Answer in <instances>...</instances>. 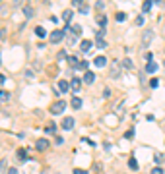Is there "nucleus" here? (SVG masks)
Listing matches in <instances>:
<instances>
[{
  "mask_svg": "<svg viewBox=\"0 0 165 174\" xmlns=\"http://www.w3.org/2000/svg\"><path fill=\"white\" fill-rule=\"evenodd\" d=\"M70 105H72V108H82V99L80 97H72Z\"/></svg>",
  "mask_w": 165,
  "mask_h": 174,
  "instance_id": "16",
  "label": "nucleus"
},
{
  "mask_svg": "<svg viewBox=\"0 0 165 174\" xmlns=\"http://www.w3.org/2000/svg\"><path fill=\"white\" fill-rule=\"evenodd\" d=\"M74 124H76L74 118H64V120H62V128H64V130H72V128H74Z\"/></svg>",
  "mask_w": 165,
  "mask_h": 174,
  "instance_id": "7",
  "label": "nucleus"
},
{
  "mask_svg": "<svg viewBox=\"0 0 165 174\" xmlns=\"http://www.w3.org/2000/svg\"><path fill=\"white\" fill-rule=\"evenodd\" d=\"M157 83H159L157 79H151V81H150V87H157Z\"/></svg>",
  "mask_w": 165,
  "mask_h": 174,
  "instance_id": "41",
  "label": "nucleus"
},
{
  "mask_svg": "<svg viewBox=\"0 0 165 174\" xmlns=\"http://www.w3.org/2000/svg\"><path fill=\"white\" fill-rule=\"evenodd\" d=\"M93 64L97 66V68H105V66H107V58H105V56H97V58L93 60Z\"/></svg>",
  "mask_w": 165,
  "mask_h": 174,
  "instance_id": "8",
  "label": "nucleus"
},
{
  "mask_svg": "<svg viewBox=\"0 0 165 174\" xmlns=\"http://www.w3.org/2000/svg\"><path fill=\"white\" fill-rule=\"evenodd\" d=\"M95 8H97V10H103V0H97V2H95Z\"/></svg>",
  "mask_w": 165,
  "mask_h": 174,
  "instance_id": "32",
  "label": "nucleus"
},
{
  "mask_svg": "<svg viewBox=\"0 0 165 174\" xmlns=\"http://www.w3.org/2000/svg\"><path fill=\"white\" fill-rule=\"evenodd\" d=\"M24 16H25L27 19H31L33 16H35V12H33V8H31L29 4H25V6H24Z\"/></svg>",
  "mask_w": 165,
  "mask_h": 174,
  "instance_id": "10",
  "label": "nucleus"
},
{
  "mask_svg": "<svg viewBox=\"0 0 165 174\" xmlns=\"http://www.w3.org/2000/svg\"><path fill=\"white\" fill-rule=\"evenodd\" d=\"M0 64H2V56H0Z\"/></svg>",
  "mask_w": 165,
  "mask_h": 174,
  "instance_id": "44",
  "label": "nucleus"
},
{
  "mask_svg": "<svg viewBox=\"0 0 165 174\" xmlns=\"http://www.w3.org/2000/svg\"><path fill=\"white\" fill-rule=\"evenodd\" d=\"M72 4H74V6H82V4H84V0H72Z\"/></svg>",
  "mask_w": 165,
  "mask_h": 174,
  "instance_id": "39",
  "label": "nucleus"
},
{
  "mask_svg": "<svg viewBox=\"0 0 165 174\" xmlns=\"http://www.w3.org/2000/svg\"><path fill=\"white\" fill-rule=\"evenodd\" d=\"M35 147H37V151H47V149H49V141L45 138H41V139H37Z\"/></svg>",
  "mask_w": 165,
  "mask_h": 174,
  "instance_id": "6",
  "label": "nucleus"
},
{
  "mask_svg": "<svg viewBox=\"0 0 165 174\" xmlns=\"http://www.w3.org/2000/svg\"><path fill=\"white\" fill-rule=\"evenodd\" d=\"M91 46H93V43H91V41H88V39L80 43V48H82V51H84V52H88V51H90V48H91Z\"/></svg>",
  "mask_w": 165,
  "mask_h": 174,
  "instance_id": "13",
  "label": "nucleus"
},
{
  "mask_svg": "<svg viewBox=\"0 0 165 174\" xmlns=\"http://www.w3.org/2000/svg\"><path fill=\"white\" fill-rule=\"evenodd\" d=\"M68 43H70V45H76V43H78V37H76V35H72L70 39H68Z\"/></svg>",
  "mask_w": 165,
  "mask_h": 174,
  "instance_id": "31",
  "label": "nucleus"
},
{
  "mask_svg": "<svg viewBox=\"0 0 165 174\" xmlns=\"http://www.w3.org/2000/svg\"><path fill=\"white\" fill-rule=\"evenodd\" d=\"M118 73H121V62H118V60H113V62H111V72H109V76H111V78H118Z\"/></svg>",
  "mask_w": 165,
  "mask_h": 174,
  "instance_id": "3",
  "label": "nucleus"
},
{
  "mask_svg": "<svg viewBox=\"0 0 165 174\" xmlns=\"http://www.w3.org/2000/svg\"><path fill=\"white\" fill-rule=\"evenodd\" d=\"M124 19H126V14H124V12H118L117 14V21H124Z\"/></svg>",
  "mask_w": 165,
  "mask_h": 174,
  "instance_id": "28",
  "label": "nucleus"
},
{
  "mask_svg": "<svg viewBox=\"0 0 165 174\" xmlns=\"http://www.w3.org/2000/svg\"><path fill=\"white\" fill-rule=\"evenodd\" d=\"M74 174H88L85 170H82V168H74Z\"/></svg>",
  "mask_w": 165,
  "mask_h": 174,
  "instance_id": "40",
  "label": "nucleus"
},
{
  "mask_svg": "<svg viewBox=\"0 0 165 174\" xmlns=\"http://www.w3.org/2000/svg\"><path fill=\"white\" fill-rule=\"evenodd\" d=\"M103 97H105V99L111 97V89H109V87H105V89H103Z\"/></svg>",
  "mask_w": 165,
  "mask_h": 174,
  "instance_id": "29",
  "label": "nucleus"
},
{
  "mask_svg": "<svg viewBox=\"0 0 165 174\" xmlns=\"http://www.w3.org/2000/svg\"><path fill=\"white\" fill-rule=\"evenodd\" d=\"M80 85H82V79H78V78H74L70 81V89L72 91H80Z\"/></svg>",
  "mask_w": 165,
  "mask_h": 174,
  "instance_id": "11",
  "label": "nucleus"
},
{
  "mask_svg": "<svg viewBox=\"0 0 165 174\" xmlns=\"http://www.w3.org/2000/svg\"><path fill=\"white\" fill-rule=\"evenodd\" d=\"M151 39H154V31H151V29H146V31H144V35H142V46H144V48H148V46H150V43H151Z\"/></svg>",
  "mask_w": 165,
  "mask_h": 174,
  "instance_id": "1",
  "label": "nucleus"
},
{
  "mask_svg": "<svg viewBox=\"0 0 165 174\" xmlns=\"http://www.w3.org/2000/svg\"><path fill=\"white\" fill-rule=\"evenodd\" d=\"M72 16H74V12H72V10H64V12H62V19H64L66 23H70Z\"/></svg>",
  "mask_w": 165,
  "mask_h": 174,
  "instance_id": "17",
  "label": "nucleus"
},
{
  "mask_svg": "<svg viewBox=\"0 0 165 174\" xmlns=\"http://www.w3.org/2000/svg\"><path fill=\"white\" fill-rule=\"evenodd\" d=\"M151 174H163V170H161V168H157V166H156V168H151Z\"/></svg>",
  "mask_w": 165,
  "mask_h": 174,
  "instance_id": "34",
  "label": "nucleus"
},
{
  "mask_svg": "<svg viewBox=\"0 0 165 174\" xmlns=\"http://www.w3.org/2000/svg\"><path fill=\"white\" fill-rule=\"evenodd\" d=\"M64 106H66L64 101H58V103H55V105L51 106V112H52V114H60L62 110H64Z\"/></svg>",
  "mask_w": 165,
  "mask_h": 174,
  "instance_id": "5",
  "label": "nucleus"
},
{
  "mask_svg": "<svg viewBox=\"0 0 165 174\" xmlns=\"http://www.w3.org/2000/svg\"><path fill=\"white\" fill-rule=\"evenodd\" d=\"M95 46H99V48H105V46H107V41H105L103 37H95Z\"/></svg>",
  "mask_w": 165,
  "mask_h": 174,
  "instance_id": "19",
  "label": "nucleus"
},
{
  "mask_svg": "<svg viewBox=\"0 0 165 174\" xmlns=\"http://www.w3.org/2000/svg\"><path fill=\"white\" fill-rule=\"evenodd\" d=\"M62 39H64V29H57V31H52V33H51V43H52V45L60 43Z\"/></svg>",
  "mask_w": 165,
  "mask_h": 174,
  "instance_id": "2",
  "label": "nucleus"
},
{
  "mask_svg": "<svg viewBox=\"0 0 165 174\" xmlns=\"http://www.w3.org/2000/svg\"><path fill=\"white\" fill-rule=\"evenodd\" d=\"M142 23H144V18H142V16H138V18H136V25H142Z\"/></svg>",
  "mask_w": 165,
  "mask_h": 174,
  "instance_id": "37",
  "label": "nucleus"
},
{
  "mask_svg": "<svg viewBox=\"0 0 165 174\" xmlns=\"http://www.w3.org/2000/svg\"><path fill=\"white\" fill-rule=\"evenodd\" d=\"M163 174H165V172H163Z\"/></svg>",
  "mask_w": 165,
  "mask_h": 174,
  "instance_id": "46",
  "label": "nucleus"
},
{
  "mask_svg": "<svg viewBox=\"0 0 165 174\" xmlns=\"http://www.w3.org/2000/svg\"><path fill=\"white\" fill-rule=\"evenodd\" d=\"M95 19H97V23H99V25H101V27H107V16H103V14H97V18H95Z\"/></svg>",
  "mask_w": 165,
  "mask_h": 174,
  "instance_id": "12",
  "label": "nucleus"
},
{
  "mask_svg": "<svg viewBox=\"0 0 165 174\" xmlns=\"http://www.w3.org/2000/svg\"><path fill=\"white\" fill-rule=\"evenodd\" d=\"M35 35H37V37H43V39H45V35H47V31H45V27H41V25H37V27H35Z\"/></svg>",
  "mask_w": 165,
  "mask_h": 174,
  "instance_id": "20",
  "label": "nucleus"
},
{
  "mask_svg": "<svg viewBox=\"0 0 165 174\" xmlns=\"http://www.w3.org/2000/svg\"><path fill=\"white\" fill-rule=\"evenodd\" d=\"M128 166H130L132 170H138V160L132 157V159H128Z\"/></svg>",
  "mask_w": 165,
  "mask_h": 174,
  "instance_id": "22",
  "label": "nucleus"
},
{
  "mask_svg": "<svg viewBox=\"0 0 165 174\" xmlns=\"http://www.w3.org/2000/svg\"><path fill=\"white\" fill-rule=\"evenodd\" d=\"M58 89H60V93H66L68 89H70V83L64 81V79H60V81H58Z\"/></svg>",
  "mask_w": 165,
  "mask_h": 174,
  "instance_id": "14",
  "label": "nucleus"
},
{
  "mask_svg": "<svg viewBox=\"0 0 165 174\" xmlns=\"http://www.w3.org/2000/svg\"><path fill=\"white\" fill-rule=\"evenodd\" d=\"M76 70H88V60H80V64L76 66Z\"/></svg>",
  "mask_w": 165,
  "mask_h": 174,
  "instance_id": "26",
  "label": "nucleus"
},
{
  "mask_svg": "<svg viewBox=\"0 0 165 174\" xmlns=\"http://www.w3.org/2000/svg\"><path fill=\"white\" fill-rule=\"evenodd\" d=\"M55 174H58V172H55Z\"/></svg>",
  "mask_w": 165,
  "mask_h": 174,
  "instance_id": "45",
  "label": "nucleus"
},
{
  "mask_svg": "<svg viewBox=\"0 0 165 174\" xmlns=\"http://www.w3.org/2000/svg\"><path fill=\"white\" fill-rule=\"evenodd\" d=\"M84 81L88 83V85H91V83L95 81V73H93V72H85V73H84Z\"/></svg>",
  "mask_w": 165,
  "mask_h": 174,
  "instance_id": "9",
  "label": "nucleus"
},
{
  "mask_svg": "<svg viewBox=\"0 0 165 174\" xmlns=\"http://www.w3.org/2000/svg\"><path fill=\"white\" fill-rule=\"evenodd\" d=\"M2 81H4V76H0V83H2Z\"/></svg>",
  "mask_w": 165,
  "mask_h": 174,
  "instance_id": "43",
  "label": "nucleus"
},
{
  "mask_svg": "<svg viewBox=\"0 0 165 174\" xmlns=\"http://www.w3.org/2000/svg\"><path fill=\"white\" fill-rule=\"evenodd\" d=\"M57 58H58V60H64V58H66V52H64V51H58Z\"/></svg>",
  "mask_w": 165,
  "mask_h": 174,
  "instance_id": "30",
  "label": "nucleus"
},
{
  "mask_svg": "<svg viewBox=\"0 0 165 174\" xmlns=\"http://www.w3.org/2000/svg\"><path fill=\"white\" fill-rule=\"evenodd\" d=\"M12 4H14V6H22V4H24V0H12Z\"/></svg>",
  "mask_w": 165,
  "mask_h": 174,
  "instance_id": "38",
  "label": "nucleus"
},
{
  "mask_svg": "<svg viewBox=\"0 0 165 174\" xmlns=\"http://www.w3.org/2000/svg\"><path fill=\"white\" fill-rule=\"evenodd\" d=\"M25 153H27L25 149H18V159H19V160H25V159H27V155H25Z\"/></svg>",
  "mask_w": 165,
  "mask_h": 174,
  "instance_id": "23",
  "label": "nucleus"
},
{
  "mask_svg": "<svg viewBox=\"0 0 165 174\" xmlns=\"http://www.w3.org/2000/svg\"><path fill=\"white\" fill-rule=\"evenodd\" d=\"M132 135H134V132H132V130H128V132L124 133V138H126V139H132Z\"/></svg>",
  "mask_w": 165,
  "mask_h": 174,
  "instance_id": "33",
  "label": "nucleus"
},
{
  "mask_svg": "<svg viewBox=\"0 0 165 174\" xmlns=\"http://www.w3.org/2000/svg\"><path fill=\"white\" fill-rule=\"evenodd\" d=\"M25 78H27V79H33V72H31V70H27V72H25Z\"/></svg>",
  "mask_w": 165,
  "mask_h": 174,
  "instance_id": "35",
  "label": "nucleus"
},
{
  "mask_svg": "<svg viewBox=\"0 0 165 174\" xmlns=\"http://www.w3.org/2000/svg\"><path fill=\"white\" fill-rule=\"evenodd\" d=\"M68 62H70V64L74 66V70H76V66L80 64V58H76V56H70V58H68Z\"/></svg>",
  "mask_w": 165,
  "mask_h": 174,
  "instance_id": "25",
  "label": "nucleus"
},
{
  "mask_svg": "<svg viewBox=\"0 0 165 174\" xmlns=\"http://www.w3.org/2000/svg\"><path fill=\"white\" fill-rule=\"evenodd\" d=\"M55 141H57V145H60V143H64V139H62L60 135H57V138H55Z\"/></svg>",
  "mask_w": 165,
  "mask_h": 174,
  "instance_id": "36",
  "label": "nucleus"
},
{
  "mask_svg": "<svg viewBox=\"0 0 165 174\" xmlns=\"http://www.w3.org/2000/svg\"><path fill=\"white\" fill-rule=\"evenodd\" d=\"M6 166H8V160L2 159V160H0V174H6V172H8V168H6Z\"/></svg>",
  "mask_w": 165,
  "mask_h": 174,
  "instance_id": "21",
  "label": "nucleus"
},
{
  "mask_svg": "<svg viewBox=\"0 0 165 174\" xmlns=\"http://www.w3.org/2000/svg\"><path fill=\"white\" fill-rule=\"evenodd\" d=\"M123 66H124L126 70H132V66H134V64H132L130 58H124V60H123Z\"/></svg>",
  "mask_w": 165,
  "mask_h": 174,
  "instance_id": "24",
  "label": "nucleus"
},
{
  "mask_svg": "<svg viewBox=\"0 0 165 174\" xmlns=\"http://www.w3.org/2000/svg\"><path fill=\"white\" fill-rule=\"evenodd\" d=\"M66 31H70L72 35H76V37H80L84 29H82V25H80V23H74V25H68V27H66Z\"/></svg>",
  "mask_w": 165,
  "mask_h": 174,
  "instance_id": "4",
  "label": "nucleus"
},
{
  "mask_svg": "<svg viewBox=\"0 0 165 174\" xmlns=\"http://www.w3.org/2000/svg\"><path fill=\"white\" fill-rule=\"evenodd\" d=\"M156 70H157V64H156V62H154V60H151V62H148V64H146V72H148V73H154V72H156Z\"/></svg>",
  "mask_w": 165,
  "mask_h": 174,
  "instance_id": "18",
  "label": "nucleus"
},
{
  "mask_svg": "<svg viewBox=\"0 0 165 174\" xmlns=\"http://www.w3.org/2000/svg\"><path fill=\"white\" fill-rule=\"evenodd\" d=\"M88 12H90V6H88V4H82L80 6V14H88Z\"/></svg>",
  "mask_w": 165,
  "mask_h": 174,
  "instance_id": "27",
  "label": "nucleus"
},
{
  "mask_svg": "<svg viewBox=\"0 0 165 174\" xmlns=\"http://www.w3.org/2000/svg\"><path fill=\"white\" fill-rule=\"evenodd\" d=\"M151 6H154V0H146V2L142 4V12H144V14H148V12L151 10Z\"/></svg>",
  "mask_w": 165,
  "mask_h": 174,
  "instance_id": "15",
  "label": "nucleus"
},
{
  "mask_svg": "<svg viewBox=\"0 0 165 174\" xmlns=\"http://www.w3.org/2000/svg\"><path fill=\"white\" fill-rule=\"evenodd\" d=\"M8 174H18V170H16L14 166H12V168H8Z\"/></svg>",
  "mask_w": 165,
  "mask_h": 174,
  "instance_id": "42",
  "label": "nucleus"
}]
</instances>
